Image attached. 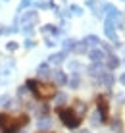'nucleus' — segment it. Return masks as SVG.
<instances>
[{
	"instance_id": "2f4dec72",
	"label": "nucleus",
	"mask_w": 125,
	"mask_h": 133,
	"mask_svg": "<svg viewBox=\"0 0 125 133\" xmlns=\"http://www.w3.org/2000/svg\"><path fill=\"white\" fill-rule=\"evenodd\" d=\"M123 64H125V60H123Z\"/></svg>"
},
{
	"instance_id": "bb28decb",
	"label": "nucleus",
	"mask_w": 125,
	"mask_h": 133,
	"mask_svg": "<svg viewBox=\"0 0 125 133\" xmlns=\"http://www.w3.org/2000/svg\"><path fill=\"white\" fill-rule=\"evenodd\" d=\"M27 91H29V89H27V87H19V91H17V93H19V97H23V95H27Z\"/></svg>"
},
{
	"instance_id": "423d86ee",
	"label": "nucleus",
	"mask_w": 125,
	"mask_h": 133,
	"mask_svg": "<svg viewBox=\"0 0 125 133\" xmlns=\"http://www.w3.org/2000/svg\"><path fill=\"white\" fill-rule=\"evenodd\" d=\"M89 58H91L92 64H102L104 58H106V52L100 48H92V50H89Z\"/></svg>"
},
{
	"instance_id": "f8f14e48",
	"label": "nucleus",
	"mask_w": 125,
	"mask_h": 133,
	"mask_svg": "<svg viewBox=\"0 0 125 133\" xmlns=\"http://www.w3.org/2000/svg\"><path fill=\"white\" fill-rule=\"evenodd\" d=\"M50 125H52V120H50L48 116L39 118V122H37V127H39V129H48Z\"/></svg>"
},
{
	"instance_id": "9b49d317",
	"label": "nucleus",
	"mask_w": 125,
	"mask_h": 133,
	"mask_svg": "<svg viewBox=\"0 0 125 133\" xmlns=\"http://www.w3.org/2000/svg\"><path fill=\"white\" fill-rule=\"evenodd\" d=\"M64 60H66V52H56V54H52V56L48 58V64H52V66H60Z\"/></svg>"
},
{
	"instance_id": "c85d7f7f",
	"label": "nucleus",
	"mask_w": 125,
	"mask_h": 133,
	"mask_svg": "<svg viewBox=\"0 0 125 133\" xmlns=\"http://www.w3.org/2000/svg\"><path fill=\"white\" fill-rule=\"evenodd\" d=\"M119 81H121V85H125V73H121V77H119Z\"/></svg>"
},
{
	"instance_id": "5701e85b",
	"label": "nucleus",
	"mask_w": 125,
	"mask_h": 133,
	"mask_svg": "<svg viewBox=\"0 0 125 133\" xmlns=\"http://www.w3.org/2000/svg\"><path fill=\"white\" fill-rule=\"evenodd\" d=\"M33 25H25V27H23V33H25V35H31V33H33Z\"/></svg>"
},
{
	"instance_id": "2eb2a0df",
	"label": "nucleus",
	"mask_w": 125,
	"mask_h": 133,
	"mask_svg": "<svg viewBox=\"0 0 125 133\" xmlns=\"http://www.w3.org/2000/svg\"><path fill=\"white\" fill-rule=\"evenodd\" d=\"M71 108L75 110V112L79 114L81 118H83V114L87 112V104H85V102H81V100H77V102H75V106H71Z\"/></svg>"
},
{
	"instance_id": "b1692460",
	"label": "nucleus",
	"mask_w": 125,
	"mask_h": 133,
	"mask_svg": "<svg viewBox=\"0 0 125 133\" xmlns=\"http://www.w3.org/2000/svg\"><path fill=\"white\" fill-rule=\"evenodd\" d=\"M2 102H10V97H8V95H0V104H2Z\"/></svg>"
},
{
	"instance_id": "6ab92c4d",
	"label": "nucleus",
	"mask_w": 125,
	"mask_h": 133,
	"mask_svg": "<svg viewBox=\"0 0 125 133\" xmlns=\"http://www.w3.org/2000/svg\"><path fill=\"white\" fill-rule=\"evenodd\" d=\"M102 122H104V120H102V116H100L98 112H94V114H92V125H100Z\"/></svg>"
},
{
	"instance_id": "aec40b11",
	"label": "nucleus",
	"mask_w": 125,
	"mask_h": 133,
	"mask_svg": "<svg viewBox=\"0 0 125 133\" xmlns=\"http://www.w3.org/2000/svg\"><path fill=\"white\" fill-rule=\"evenodd\" d=\"M69 10H71L73 16H83V8L81 6H75V4H73V6H69Z\"/></svg>"
},
{
	"instance_id": "dca6fc26",
	"label": "nucleus",
	"mask_w": 125,
	"mask_h": 133,
	"mask_svg": "<svg viewBox=\"0 0 125 133\" xmlns=\"http://www.w3.org/2000/svg\"><path fill=\"white\" fill-rule=\"evenodd\" d=\"M75 46H77V41H73V39L64 41V52H66V50H75Z\"/></svg>"
},
{
	"instance_id": "ddd939ff",
	"label": "nucleus",
	"mask_w": 125,
	"mask_h": 133,
	"mask_svg": "<svg viewBox=\"0 0 125 133\" xmlns=\"http://www.w3.org/2000/svg\"><path fill=\"white\" fill-rule=\"evenodd\" d=\"M106 64H108V68H110V70H115V68H117L119 64H121V60H117L115 56H112V54H110V56H106Z\"/></svg>"
},
{
	"instance_id": "473e14b6",
	"label": "nucleus",
	"mask_w": 125,
	"mask_h": 133,
	"mask_svg": "<svg viewBox=\"0 0 125 133\" xmlns=\"http://www.w3.org/2000/svg\"><path fill=\"white\" fill-rule=\"evenodd\" d=\"M0 33H2V31H0Z\"/></svg>"
},
{
	"instance_id": "39448f33",
	"label": "nucleus",
	"mask_w": 125,
	"mask_h": 133,
	"mask_svg": "<svg viewBox=\"0 0 125 133\" xmlns=\"http://www.w3.org/2000/svg\"><path fill=\"white\" fill-rule=\"evenodd\" d=\"M104 33H106V37H108L110 41L117 43V35H115V23H114V21H110V19L104 21Z\"/></svg>"
},
{
	"instance_id": "9d476101",
	"label": "nucleus",
	"mask_w": 125,
	"mask_h": 133,
	"mask_svg": "<svg viewBox=\"0 0 125 133\" xmlns=\"http://www.w3.org/2000/svg\"><path fill=\"white\" fill-rule=\"evenodd\" d=\"M83 44H85L87 48H89V46L94 48V46H98V44H100V39L96 35H87L85 39H83Z\"/></svg>"
},
{
	"instance_id": "f257e3e1",
	"label": "nucleus",
	"mask_w": 125,
	"mask_h": 133,
	"mask_svg": "<svg viewBox=\"0 0 125 133\" xmlns=\"http://www.w3.org/2000/svg\"><path fill=\"white\" fill-rule=\"evenodd\" d=\"M27 89L31 91V93L35 95V97H39V98H52L54 95H56V89H54V85H48V83H40V81H35V79H29L27 81Z\"/></svg>"
},
{
	"instance_id": "4468645a",
	"label": "nucleus",
	"mask_w": 125,
	"mask_h": 133,
	"mask_svg": "<svg viewBox=\"0 0 125 133\" xmlns=\"http://www.w3.org/2000/svg\"><path fill=\"white\" fill-rule=\"evenodd\" d=\"M100 81H102V85H106V87H112L114 85V75L110 71H104V75L100 77Z\"/></svg>"
},
{
	"instance_id": "a878e982",
	"label": "nucleus",
	"mask_w": 125,
	"mask_h": 133,
	"mask_svg": "<svg viewBox=\"0 0 125 133\" xmlns=\"http://www.w3.org/2000/svg\"><path fill=\"white\" fill-rule=\"evenodd\" d=\"M31 4V0H21V4H19V10H23V8H27Z\"/></svg>"
},
{
	"instance_id": "393cba45",
	"label": "nucleus",
	"mask_w": 125,
	"mask_h": 133,
	"mask_svg": "<svg viewBox=\"0 0 125 133\" xmlns=\"http://www.w3.org/2000/svg\"><path fill=\"white\" fill-rule=\"evenodd\" d=\"M25 46H27V48H33V46H35V41H33V39H27V41H25Z\"/></svg>"
},
{
	"instance_id": "f3484780",
	"label": "nucleus",
	"mask_w": 125,
	"mask_h": 133,
	"mask_svg": "<svg viewBox=\"0 0 125 133\" xmlns=\"http://www.w3.org/2000/svg\"><path fill=\"white\" fill-rule=\"evenodd\" d=\"M37 71H39V75H50V73H52V71L48 70V64H40Z\"/></svg>"
},
{
	"instance_id": "cd10ccee",
	"label": "nucleus",
	"mask_w": 125,
	"mask_h": 133,
	"mask_svg": "<svg viewBox=\"0 0 125 133\" xmlns=\"http://www.w3.org/2000/svg\"><path fill=\"white\" fill-rule=\"evenodd\" d=\"M17 48V43H8V50H16Z\"/></svg>"
},
{
	"instance_id": "7c9ffc66",
	"label": "nucleus",
	"mask_w": 125,
	"mask_h": 133,
	"mask_svg": "<svg viewBox=\"0 0 125 133\" xmlns=\"http://www.w3.org/2000/svg\"><path fill=\"white\" fill-rule=\"evenodd\" d=\"M19 133H25V131H19Z\"/></svg>"
},
{
	"instance_id": "20e7f679",
	"label": "nucleus",
	"mask_w": 125,
	"mask_h": 133,
	"mask_svg": "<svg viewBox=\"0 0 125 133\" xmlns=\"http://www.w3.org/2000/svg\"><path fill=\"white\" fill-rule=\"evenodd\" d=\"M19 21H21V27L33 25V23L39 21V14H37V12H23V16L19 17Z\"/></svg>"
},
{
	"instance_id": "4be33fe9",
	"label": "nucleus",
	"mask_w": 125,
	"mask_h": 133,
	"mask_svg": "<svg viewBox=\"0 0 125 133\" xmlns=\"http://www.w3.org/2000/svg\"><path fill=\"white\" fill-rule=\"evenodd\" d=\"M37 8H43V10H46V8H50V2H44V0H40V2H37Z\"/></svg>"
},
{
	"instance_id": "412c9836",
	"label": "nucleus",
	"mask_w": 125,
	"mask_h": 133,
	"mask_svg": "<svg viewBox=\"0 0 125 133\" xmlns=\"http://www.w3.org/2000/svg\"><path fill=\"white\" fill-rule=\"evenodd\" d=\"M77 85H79V75H77V73H73L71 79H69V87H73V89H75Z\"/></svg>"
},
{
	"instance_id": "1a4fd4ad",
	"label": "nucleus",
	"mask_w": 125,
	"mask_h": 133,
	"mask_svg": "<svg viewBox=\"0 0 125 133\" xmlns=\"http://www.w3.org/2000/svg\"><path fill=\"white\" fill-rule=\"evenodd\" d=\"M104 71H106V70H104L102 64H92V66L89 68V75H91V77H98V79L104 75Z\"/></svg>"
},
{
	"instance_id": "0eeeda50",
	"label": "nucleus",
	"mask_w": 125,
	"mask_h": 133,
	"mask_svg": "<svg viewBox=\"0 0 125 133\" xmlns=\"http://www.w3.org/2000/svg\"><path fill=\"white\" fill-rule=\"evenodd\" d=\"M96 102H98V114L102 116V120L106 122V120H108V116H110L108 102H106V98H104V97H98V98H96Z\"/></svg>"
},
{
	"instance_id": "6e6552de",
	"label": "nucleus",
	"mask_w": 125,
	"mask_h": 133,
	"mask_svg": "<svg viewBox=\"0 0 125 133\" xmlns=\"http://www.w3.org/2000/svg\"><path fill=\"white\" fill-rule=\"evenodd\" d=\"M50 75H52V79H54V83H56V85H66L67 83V75L62 70H54Z\"/></svg>"
},
{
	"instance_id": "7ed1b4c3",
	"label": "nucleus",
	"mask_w": 125,
	"mask_h": 133,
	"mask_svg": "<svg viewBox=\"0 0 125 133\" xmlns=\"http://www.w3.org/2000/svg\"><path fill=\"white\" fill-rule=\"evenodd\" d=\"M58 116L62 120V123L66 127H69V129H75L81 123V116L73 108H58Z\"/></svg>"
},
{
	"instance_id": "a211bd4d",
	"label": "nucleus",
	"mask_w": 125,
	"mask_h": 133,
	"mask_svg": "<svg viewBox=\"0 0 125 133\" xmlns=\"http://www.w3.org/2000/svg\"><path fill=\"white\" fill-rule=\"evenodd\" d=\"M67 100V97L64 93H60V95H56V100H54V104H56V106H60V104H64Z\"/></svg>"
},
{
	"instance_id": "f03ea898",
	"label": "nucleus",
	"mask_w": 125,
	"mask_h": 133,
	"mask_svg": "<svg viewBox=\"0 0 125 133\" xmlns=\"http://www.w3.org/2000/svg\"><path fill=\"white\" fill-rule=\"evenodd\" d=\"M25 123H27V116L12 118L8 114H0V133H13Z\"/></svg>"
},
{
	"instance_id": "c756f323",
	"label": "nucleus",
	"mask_w": 125,
	"mask_h": 133,
	"mask_svg": "<svg viewBox=\"0 0 125 133\" xmlns=\"http://www.w3.org/2000/svg\"><path fill=\"white\" fill-rule=\"evenodd\" d=\"M77 133H91V131H89V129H79Z\"/></svg>"
}]
</instances>
